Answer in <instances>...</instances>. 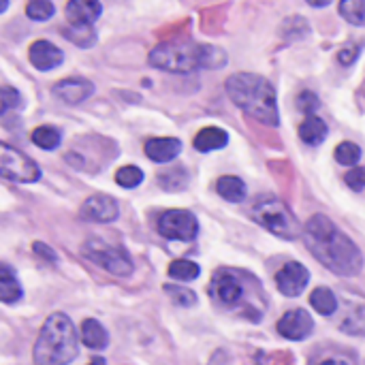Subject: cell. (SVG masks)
I'll list each match as a JSON object with an SVG mask.
<instances>
[{
  "instance_id": "38",
  "label": "cell",
  "mask_w": 365,
  "mask_h": 365,
  "mask_svg": "<svg viewBox=\"0 0 365 365\" xmlns=\"http://www.w3.org/2000/svg\"><path fill=\"white\" fill-rule=\"evenodd\" d=\"M308 4H312V6H317V9H321V6H327V4H331V0H306Z\"/></svg>"
},
{
  "instance_id": "24",
  "label": "cell",
  "mask_w": 365,
  "mask_h": 365,
  "mask_svg": "<svg viewBox=\"0 0 365 365\" xmlns=\"http://www.w3.org/2000/svg\"><path fill=\"white\" fill-rule=\"evenodd\" d=\"M64 36L73 41L77 47H92L96 43V32L92 24H68L64 28Z\"/></svg>"
},
{
  "instance_id": "30",
  "label": "cell",
  "mask_w": 365,
  "mask_h": 365,
  "mask_svg": "<svg viewBox=\"0 0 365 365\" xmlns=\"http://www.w3.org/2000/svg\"><path fill=\"white\" fill-rule=\"evenodd\" d=\"M53 4L51 0H28L26 4V15L34 21H45L53 15Z\"/></svg>"
},
{
  "instance_id": "15",
  "label": "cell",
  "mask_w": 365,
  "mask_h": 365,
  "mask_svg": "<svg viewBox=\"0 0 365 365\" xmlns=\"http://www.w3.org/2000/svg\"><path fill=\"white\" fill-rule=\"evenodd\" d=\"M143 150L154 163H171L182 152V141L175 137H154L145 141Z\"/></svg>"
},
{
  "instance_id": "32",
  "label": "cell",
  "mask_w": 365,
  "mask_h": 365,
  "mask_svg": "<svg viewBox=\"0 0 365 365\" xmlns=\"http://www.w3.org/2000/svg\"><path fill=\"white\" fill-rule=\"evenodd\" d=\"M167 295L171 297V302L180 308H190L197 304V295L190 291V289H184V287H175V284H167L165 287Z\"/></svg>"
},
{
  "instance_id": "33",
  "label": "cell",
  "mask_w": 365,
  "mask_h": 365,
  "mask_svg": "<svg viewBox=\"0 0 365 365\" xmlns=\"http://www.w3.org/2000/svg\"><path fill=\"white\" fill-rule=\"evenodd\" d=\"M158 182L165 190H182L186 186V173L184 169H169L167 173L158 175Z\"/></svg>"
},
{
  "instance_id": "19",
  "label": "cell",
  "mask_w": 365,
  "mask_h": 365,
  "mask_svg": "<svg viewBox=\"0 0 365 365\" xmlns=\"http://www.w3.org/2000/svg\"><path fill=\"white\" fill-rule=\"evenodd\" d=\"M19 299H21V284L15 272L6 263H0V302L17 304Z\"/></svg>"
},
{
  "instance_id": "17",
  "label": "cell",
  "mask_w": 365,
  "mask_h": 365,
  "mask_svg": "<svg viewBox=\"0 0 365 365\" xmlns=\"http://www.w3.org/2000/svg\"><path fill=\"white\" fill-rule=\"evenodd\" d=\"M103 13L98 0H68L66 19L68 24H94Z\"/></svg>"
},
{
  "instance_id": "35",
  "label": "cell",
  "mask_w": 365,
  "mask_h": 365,
  "mask_svg": "<svg viewBox=\"0 0 365 365\" xmlns=\"http://www.w3.org/2000/svg\"><path fill=\"white\" fill-rule=\"evenodd\" d=\"M317 107H319V98H317L312 92H304V94L299 96V109H302L304 113H312Z\"/></svg>"
},
{
  "instance_id": "13",
  "label": "cell",
  "mask_w": 365,
  "mask_h": 365,
  "mask_svg": "<svg viewBox=\"0 0 365 365\" xmlns=\"http://www.w3.org/2000/svg\"><path fill=\"white\" fill-rule=\"evenodd\" d=\"M28 58L36 71H53L64 62V53L49 41H34L30 45Z\"/></svg>"
},
{
  "instance_id": "29",
  "label": "cell",
  "mask_w": 365,
  "mask_h": 365,
  "mask_svg": "<svg viewBox=\"0 0 365 365\" xmlns=\"http://www.w3.org/2000/svg\"><path fill=\"white\" fill-rule=\"evenodd\" d=\"M24 101H21V94L11 88V86H0V115H6L11 111H17L21 109Z\"/></svg>"
},
{
  "instance_id": "12",
  "label": "cell",
  "mask_w": 365,
  "mask_h": 365,
  "mask_svg": "<svg viewBox=\"0 0 365 365\" xmlns=\"http://www.w3.org/2000/svg\"><path fill=\"white\" fill-rule=\"evenodd\" d=\"M276 329L287 340H306L314 331V321L306 310H291L278 321Z\"/></svg>"
},
{
  "instance_id": "14",
  "label": "cell",
  "mask_w": 365,
  "mask_h": 365,
  "mask_svg": "<svg viewBox=\"0 0 365 365\" xmlns=\"http://www.w3.org/2000/svg\"><path fill=\"white\" fill-rule=\"evenodd\" d=\"M94 86L88 79H62L53 86V94L66 105H79L86 98H90Z\"/></svg>"
},
{
  "instance_id": "4",
  "label": "cell",
  "mask_w": 365,
  "mask_h": 365,
  "mask_svg": "<svg viewBox=\"0 0 365 365\" xmlns=\"http://www.w3.org/2000/svg\"><path fill=\"white\" fill-rule=\"evenodd\" d=\"M79 353L75 325L64 314H51L34 344V364L66 365L73 364Z\"/></svg>"
},
{
  "instance_id": "28",
  "label": "cell",
  "mask_w": 365,
  "mask_h": 365,
  "mask_svg": "<svg viewBox=\"0 0 365 365\" xmlns=\"http://www.w3.org/2000/svg\"><path fill=\"white\" fill-rule=\"evenodd\" d=\"M334 156H336V160H338L340 165L353 167V165H357L359 158H361V148H359L357 143H353V141H342V143L336 148Z\"/></svg>"
},
{
  "instance_id": "22",
  "label": "cell",
  "mask_w": 365,
  "mask_h": 365,
  "mask_svg": "<svg viewBox=\"0 0 365 365\" xmlns=\"http://www.w3.org/2000/svg\"><path fill=\"white\" fill-rule=\"evenodd\" d=\"M216 190L222 199L231 203H242L246 199V184L235 175H222L216 184Z\"/></svg>"
},
{
  "instance_id": "25",
  "label": "cell",
  "mask_w": 365,
  "mask_h": 365,
  "mask_svg": "<svg viewBox=\"0 0 365 365\" xmlns=\"http://www.w3.org/2000/svg\"><path fill=\"white\" fill-rule=\"evenodd\" d=\"M199 274H201V267L188 259H178L169 265V276L180 282H190V280L199 278Z\"/></svg>"
},
{
  "instance_id": "27",
  "label": "cell",
  "mask_w": 365,
  "mask_h": 365,
  "mask_svg": "<svg viewBox=\"0 0 365 365\" xmlns=\"http://www.w3.org/2000/svg\"><path fill=\"white\" fill-rule=\"evenodd\" d=\"M340 15L353 26H365V0H340Z\"/></svg>"
},
{
  "instance_id": "16",
  "label": "cell",
  "mask_w": 365,
  "mask_h": 365,
  "mask_svg": "<svg viewBox=\"0 0 365 365\" xmlns=\"http://www.w3.org/2000/svg\"><path fill=\"white\" fill-rule=\"evenodd\" d=\"M340 331L349 336H365V299L351 297L349 308L340 321Z\"/></svg>"
},
{
  "instance_id": "31",
  "label": "cell",
  "mask_w": 365,
  "mask_h": 365,
  "mask_svg": "<svg viewBox=\"0 0 365 365\" xmlns=\"http://www.w3.org/2000/svg\"><path fill=\"white\" fill-rule=\"evenodd\" d=\"M115 182H118L122 188H137V186L143 182V171H141L139 167H133V165L122 167V169H118V173H115Z\"/></svg>"
},
{
  "instance_id": "1",
  "label": "cell",
  "mask_w": 365,
  "mask_h": 365,
  "mask_svg": "<svg viewBox=\"0 0 365 365\" xmlns=\"http://www.w3.org/2000/svg\"><path fill=\"white\" fill-rule=\"evenodd\" d=\"M304 242L317 261L338 276L351 278L357 276L364 267V257L357 244L344 235L325 214H317L306 222Z\"/></svg>"
},
{
  "instance_id": "9",
  "label": "cell",
  "mask_w": 365,
  "mask_h": 365,
  "mask_svg": "<svg viewBox=\"0 0 365 365\" xmlns=\"http://www.w3.org/2000/svg\"><path fill=\"white\" fill-rule=\"evenodd\" d=\"M244 291L246 289H244L240 276L229 269H218L210 282V295L227 308L237 306L244 299Z\"/></svg>"
},
{
  "instance_id": "11",
  "label": "cell",
  "mask_w": 365,
  "mask_h": 365,
  "mask_svg": "<svg viewBox=\"0 0 365 365\" xmlns=\"http://www.w3.org/2000/svg\"><path fill=\"white\" fill-rule=\"evenodd\" d=\"M81 218L90 222H113L120 214L118 201L109 195H92L81 205Z\"/></svg>"
},
{
  "instance_id": "2",
  "label": "cell",
  "mask_w": 365,
  "mask_h": 365,
  "mask_svg": "<svg viewBox=\"0 0 365 365\" xmlns=\"http://www.w3.org/2000/svg\"><path fill=\"white\" fill-rule=\"evenodd\" d=\"M150 64L169 73H190L197 68H222L227 53L214 45L192 41H167L150 51Z\"/></svg>"
},
{
  "instance_id": "7",
  "label": "cell",
  "mask_w": 365,
  "mask_h": 365,
  "mask_svg": "<svg viewBox=\"0 0 365 365\" xmlns=\"http://www.w3.org/2000/svg\"><path fill=\"white\" fill-rule=\"evenodd\" d=\"M0 178L17 184H32L41 178V169L24 152L0 141Z\"/></svg>"
},
{
  "instance_id": "18",
  "label": "cell",
  "mask_w": 365,
  "mask_h": 365,
  "mask_svg": "<svg viewBox=\"0 0 365 365\" xmlns=\"http://www.w3.org/2000/svg\"><path fill=\"white\" fill-rule=\"evenodd\" d=\"M81 342L92 351H103L109 344V334L98 321L86 319L81 323Z\"/></svg>"
},
{
  "instance_id": "37",
  "label": "cell",
  "mask_w": 365,
  "mask_h": 365,
  "mask_svg": "<svg viewBox=\"0 0 365 365\" xmlns=\"http://www.w3.org/2000/svg\"><path fill=\"white\" fill-rule=\"evenodd\" d=\"M32 250H34L43 261H47V263H56V252H53L49 246H45L43 242H36V244L32 246Z\"/></svg>"
},
{
  "instance_id": "23",
  "label": "cell",
  "mask_w": 365,
  "mask_h": 365,
  "mask_svg": "<svg viewBox=\"0 0 365 365\" xmlns=\"http://www.w3.org/2000/svg\"><path fill=\"white\" fill-rule=\"evenodd\" d=\"M310 304H312V308H314L319 314H323V317H331V314H336L338 308H340V306H338L336 293H334L331 289H327V287L314 289L312 295H310Z\"/></svg>"
},
{
  "instance_id": "36",
  "label": "cell",
  "mask_w": 365,
  "mask_h": 365,
  "mask_svg": "<svg viewBox=\"0 0 365 365\" xmlns=\"http://www.w3.org/2000/svg\"><path fill=\"white\" fill-rule=\"evenodd\" d=\"M357 56H359V47H357V45H349V47H344V49H340L338 60H340L342 64H353Z\"/></svg>"
},
{
  "instance_id": "39",
  "label": "cell",
  "mask_w": 365,
  "mask_h": 365,
  "mask_svg": "<svg viewBox=\"0 0 365 365\" xmlns=\"http://www.w3.org/2000/svg\"><path fill=\"white\" fill-rule=\"evenodd\" d=\"M6 6H9V0H0V13H4Z\"/></svg>"
},
{
  "instance_id": "5",
  "label": "cell",
  "mask_w": 365,
  "mask_h": 365,
  "mask_svg": "<svg viewBox=\"0 0 365 365\" xmlns=\"http://www.w3.org/2000/svg\"><path fill=\"white\" fill-rule=\"evenodd\" d=\"M250 216L257 225H261L263 229H267L269 233L293 242L302 235V227L295 218V214L276 197L272 195H263L257 197L255 203L250 205Z\"/></svg>"
},
{
  "instance_id": "20",
  "label": "cell",
  "mask_w": 365,
  "mask_h": 365,
  "mask_svg": "<svg viewBox=\"0 0 365 365\" xmlns=\"http://www.w3.org/2000/svg\"><path fill=\"white\" fill-rule=\"evenodd\" d=\"M229 143V135L222 128L210 126L197 133L195 137V148L199 152H212V150H222Z\"/></svg>"
},
{
  "instance_id": "10",
  "label": "cell",
  "mask_w": 365,
  "mask_h": 365,
  "mask_svg": "<svg viewBox=\"0 0 365 365\" xmlns=\"http://www.w3.org/2000/svg\"><path fill=\"white\" fill-rule=\"evenodd\" d=\"M308 282H310V274H308V269H306L302 263H297V261H289V263L276 274V284H278L280 293L287 295V297H297V295H302V291L308 287Z\"/></svg>"
},
{
  "instance_id": "34",
  "label": "cell",
  "mask_w": 365,
  "mask_h": 365,
  "mask_svg": "<svg viewBox=\"0 0 365 365\" xmlns=\"http://www.w3.org/2000/svg\"><path fill=\"white\" fill-rule=\"evenodd\" d=\"M344 180H346L349 188H353L357 192L365 190V169H353V171H349L344 175Z\"/></svg>"
},
{
  "instance_id": "26",
  "label": "cell",
  "mask_w": 365,
  "mask_h": 365,
  "mask_svg": "<svg viewBox=\"0 0 365 365\" xmlns=\"http://www.w3.org/2000/svg\"><path fill=\"white\" fill-rule=\"evenodd\" d=\"M32 143L41 150H56L60 145V130L53 126H38L32 130Z\"/></svg>"
},
{
  "instance_id": "21",
  "label": "cell",
  "mask_w": 365,
  "mask_h": 365,
  "mask_svg": "<svg viewBox=\"0 0 365 365\" xmlns=\"http://www.w3.org/2000/svg\"><path fill=\"white\" fill-rule=\"evenodd\" d=\"M299 137L308 145H321L327 137V124L317 115H308L299 124Z\"/></svg>"
},
{
  "instance_id": "6",
  "label": "cell",
  "mask_w": 365,
  "mask_h": 365,
  "mask_svg": "<svg viewBox=\"0 0 365 365\" xmlns=\"http://www.w3.org/2000/svg\"><path fill=\"white\" fill-rule=\"evenodd\" d=\"M81 252L88 261H92L94 265L103 267L105 272L113 274V276H130L133 274V261L128 259V255L115 246L105 244L103 240H88L81 246Z\"/></svg>"
},
{
  "instance_id": "8",
  "label": "cell",
  "mask_w": 365,
  "mask_h": 365,
  "mask_svg": "<svg viewBox=\"0 0 365 365\" xmlns=\"http://www.w3.org/2000/svg\"><path fill=\"white\" fill-rule=\"evenodd\" d=\"M158 233L165 240L192 242L199 233V222L188 210H169L158 218Z\"/></svg>"
},
{
  "instance_id": "3",
  "label": "cell",
  "mask_w": 365,
  "mask_h": 365,
  "mask_svg": "<svg viewBox=\"0 0 365 365\" xmlns=\"http://www.w3.org/2000/svg\"><path fill=\"white\" fill-rule=\"evenodd\" d=\"M227 94L229 98L246 111L250 118L267 124L278 126L280 113L276 103V90L274 86L255 73H235L227 79Z\"/></svg>"
}]
</instances>
